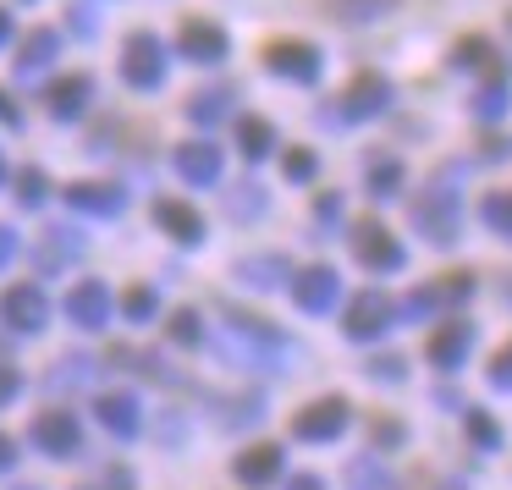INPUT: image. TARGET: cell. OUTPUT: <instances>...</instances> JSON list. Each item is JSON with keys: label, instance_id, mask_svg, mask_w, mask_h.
Instances as JSON below:
<instances>
[{"label": "cell", "instance_id": "cell-1", "mask_svg": "<svg viewBox=\"0 0 512 490\" xmlns=\"http://www.w3.org/2000/svg\"><path fill=\"white\" fill-rule=\"evenodd\" d=\"M391 111V83L380 72H358L336 100H325L320 122L325 127H358V122H375V116Z\"/></svg>", "mask_w": 512, "mask_h": 490}, {"label": "cell", "instance_id": "cell-2", "mask_svg": "<svg viewBox=\"0 0 512 490\" xmlns=\"http://www.w3.org/2000/svg\"><path fill=\"white\" fill-rule=\"evenodd\" d=\"M353 259L364 270H375V276H397V270L408 265V248H402L375 215H364V221H353Z\"/></svg>", "mask_w": 512, "mask_h": 490}, {"label": "cell", "instance_id": "cell-3", "mask_svg": "<svg viewBox=\"0 0 512 490\" xmlns=\"http://www.w3.org/2000/svg\"><path fill=\"white\" fill-rule=\"evenodd\" d=\"M413 226L435 248H452L457 232H463V199L452 188H430V199H413Z\"/></svg>", "mask_w": 512, "mask_h": 490}, {"label": "cell", "instance_id": "cell-4", "mask_svg": "<svg viewBox=\"0 0 512 490\" xmlns=\"http://www.w3.org/2000/svg\"><path fill=\"white\" fill-rule=\"evenodd\" d=\"M265 67L276 72V78H287V83L314 89L320 72H325V56H320V45H309V39H270V45H265Z\"/></svg>", "mask_w": 512, "mask_h": 490}, {"label": "cell", "instance_id": "cell-5", "mask_svg": "<svg viewBox=\"0 0 512 490\" xmlns=\"http://www.w3.org/2000/svg\"><path fill=\"white\" fill-rule=\"evenodd\" d=\"M122 83L127 89H160L166 83V45L155 34H133L122 45Z\"/></svg>", "mask_w": 512, "mask_h": 490}, {"label": "cell", "instance_id": "cell-6", "mask_svg": "<svg viewBox=\"0 0 512 490\" xmlns=\"http://www.w3.org/2000/svg\"><path fill=\"white\" fill-rule=\"evenodd\" d=\"M391 320H397V303L386 298V292H358L353 303H347V314H342V331L353 336V342H375V336H386L391 331Z\"/></svg>", "mask_w": 512, "mask_h": 490}, {"label": "cell", "instance_id": "cell-7", "mask_svg": "<svg viewBox=\"0 0 512 490\" xmlns=\"http://www.w3.org/2000/svg\"><path fill=\"white\" fill-rule=\"evenodd\" d=\"M347 424H353V402L347 397H320L303 413H292V435H298V441H336Z\"/></svg>", "mask_w": 512, "mask_h": 490}, {"label": "cell", "instance_id": "cell-8", "mask_svg": "<svg viewBox=\"0 0 512 490\" xmlns=\"http://www.w3.org/2000/svg\"><path fill=\"white\" fill-rule=\"evenodd\" d=\"M336 298H342V276H336L331 265H309L292 276V303H298L303 314H325L336 309Z\"/></svg>", "mask_w": 512, "mask_h": 490}, {"label": "cell", "instance_id": "cell-9", "mask_svg": "<svg viewBox=\"0 0 512 490\" xmlns=\"http://www.w3.org/2000/svg\"><path fill=\"white\" fill-rule=\"evenodd\" d=\"M0 320L12 325V331L34 336V331H45V320H50V298L34 287V281H23V287H12L6 298H0Z\"/></svg>", "mask_w": 512, "mask_h": 490}, {"label": "cell", "instance_id": "cell-10", "mask_svg": "<svg viewBox=\"0 0 512 490\" xmlns=\"http://www.w3.org/2000/svg\"><path fill=\"white\" fill-rule=\"evenodd\" d=\"M177 50L188 61H199V67H215V61H226V50H232V39H226V28H215L210 17H188L177 34Z\"/></svg>", "mask_w": 512, "mask_h": 490}, {"label": "cell", "instance_id": "cell-11", "mask_svg": "<svg viewBox=\"0 0 512 490\" xmlns=\"http://www.w3.org/2000/svg\"><path fill=\"white\" fill-rule=\"evenodd\" d=\"M468 353H474V325H468V320L435 325L430 342H424V358H430V369H463Z\"/></svg>", "mask_w": 512, "mask_h": 490}, {"label": "cell", "instance_id": "cell-12", "mask_svg": "<svg viewBox=\"0 0 512 490\" xmlns=\"http://www.w3.org/2000/svg\"><path fill=\"white\" fill-rule=\"evenodd\" d=\"M67 320L78 325V331L111 325V287H105V281H78V287L67 292Z\"/></svg>", "mask_w": 512, "mask_h": 490}, {"label": "cell", "instance_id": "cell-13", "mask_svg": "<svg viewBox=\"0 0 512 490\" xmlns=\"http://www.w3.org/2000/svg\"><path fill=\"white\" fill-rule=\"evenodd\" d=\"M28 435H34V446H39V452H50V457H72V452H78V441H83L78 413H61V408L39 413Z\"/></svg>", "mask_w": 512, "mask_h": 490}, {"label": "cell", "instance_id": "cell-14", "mask_svg": "<svg viewBox=\"0 0 512 490\" xmlns=\"http://www.w3.org/2000/svg\"><path fill=\"white\" fill-rule=\"evenodd\" d=\"M177 177L193 182V188H210V182H221V149L215 144H177Z\"/></svg>", "mask_w": 512, "mask_h": 490}, {"label": "cell", "instance_id": "cell-15", "mask_svg": "<svg viewBox=\"0 0 512 490\" xmlns=\"http://www.w3.org/2000/svg\"><path fill=\"white\" fill-rule=\"evenodd\" d=\"M67 204H72V210H83V215H122L127 210V193L111 188V182H72Z\"/></svg>", "mask_w": 512, "mask_h": 490}, {"label": "cell", "instance_id": "cell-16", "mask_svg": "<svg viewBox=\"0 0 512 490\" xmlns=\"http://www.w3.org/2000/svg\"><path fill=\"white\" fill-rule=\"evenodd\" d=\"M155 226L166 237H177V243H199L204 237V215L193 210V204H182V199H160L155 204Z\"/></svg>", "mask_w": 512, "mask_h": 490}, {"label": "cell", "instance_id": "cell-17", "mask_svg": "<svg viewBox=\"0 0 512 490\" xmlns=\"http://www.w3.org/2000/svg\"><path fill=\"white\" fill-rule=\"evenodd\" d=\"M237 281L254 292H270L281 281H292V265H287V254H254V259H237Z\"/></svg>", "mask_w": 512, "mask_h": 490}, {"label": "cell", "instance_id": "cell-18", "mask_svg": "<svg viewBox=\"0 0 512 490\" xmlns=\"http://www.w3.org/2000/svg\"><path fill=\"white\" fill-rule=\"evenodd\" d=\"M89 94H94V78H89V72H72V78H61L56 89H50V116H56V122H78L83 105H89Z\"/></svg>", "mask_w": 512, "mask_h": 490}, {"label": "cell", "instance_id": "cell-19", "mask_svg": "<svg viewBox=\"0 0 512 490\" xmlns=\"http://www.w3.org/2000/svg\"><path fill=\"white\" fill-rule=\"evenodd\" d=\"M94 413H100V424L111 435H122V441H127V435H138V397H133V391H105V397L94 402Z\"/></svg>", "mask_w": 512, "mask_h": 490}, {"label": "cell", "instance_id": "cell-20", "mask_svg": "<svg viewBox=\"0 0 512 490\" xmlns=\"http://www.w3.org/2000/svg\"><path fill=\"white\" fill-rule=\"evenodd\" d=\"M512 105V67H496L485 78V89L474 94V122H501Z\"/></svg>", "mask_w": 512, "mask_h": 490}, {"label": "cell", "instance_id": "cell-21", "mask_svg": "<svg viewBox=\"0 0 512 490\" xmlns=\"http://www.w3.org/2000/svg\"><path fill=\"white\" fill-rule=\"evenodd\" d=\"M56 50H61L56 28H34V34L23 39V50H17V78H39V72L56 61Z\"/></svg>", "mask_w": 512, "mask_h": 490}, {"label": "cell", "instance_id": "cell-22", "mask_svg": "<svg viewBox=\"0 0 512 490\" xmlns=\"http://www.w3.org/2000/svg\"><path fill=\"white\" fill-rule=\"evenodd\" d=\"M452 67H463V72H496V67H507V56H501L490 39H479V34H468V39H457V50H452Z\"/></svg>", "mask_w": 512, "mask_h": 490}, {"label": "cell", "instance_id": "cell-23", "mask_svg": "<svg viewBox=\"0 0 512 490\" xmlns=\"http://www.w3.org/2000/svg\"><path fill=\"white\" fill-rule=\"evenodd\" d=\"M281 474V446H248L243 457H237V479L243 485H270V479Z\"/></svg>", "mask_w": 512, "mask_h": 490}, {"label": "cell", "instance_id": "cell-24", "mask_svg": "<svg viewBox=\"0 0 512 490\" xmlns=\"http://www.w3.org/2000/svg\"><path fill=\"white\" fill-rule=\"evenodd\" d=\"M237 149H243V160L276 155V127L265 116H237Z\"/></svg>", "mask_w": 512, "mask_h": 490}, {"label": "cell", "instance_id": "cell-25", "mask_svg": "<svg viewBox=\"0 0 512 490\" xmlns=\"http://www.w3.org/2000/svg\"><path fill=\"white\" fill-rule=\"evenodd\" d=\"M402 177H408V171H402V160L397 155H369V166H364V182H369V199H391V193L402 188Z\"/></svg>", "mask_w": 512, "mask_h": 490}, {"label": "cell", "instance_id": "cell-26", "mask_svg": "<svg viewBox=\"0 0 512 490\" xmlns=\"http://www.w3.org/2000/svg\"><path fill=\"white\" fill-rule=\"evenodd\" d=\"M78 232H67V226H50L45 237H39V270H61L72 254H78Z\"/></svg>", "mask_w": 512, "mask_h": 490}, {"label": "cell", "instance_id": "cell-27", "mask_svg": "<svg viewBox=\"0 0 512 490\" xmlns=\"http://www.w3.org/2000/svg\"><path fill=\"white\" fill-rule=\"evenodd\" d=\"M232 100H237L232 89H204V94H193V100H188V116L199 127H215V122H226V116H232Z\"/></svg>", "mask_w": 512, "mask_h": 490}, {"label": "cell", "instance_id": "cell-28", "mask_svg": "<svg viewBox=\"0 0 512 490\" xmlns=\"http://www.w3.org/2000/svg\"><path fill=\"white\" fill-rule=\"evenodd\" d=\"M347 490H391V474L380 457H358L353 468H347Z\"/></svg>", "mask_w": 512, "mask_h": 490}, {"label": "cell", "instance_id": "cell-29", "mask_svg": "<svg viewBox=\"0 0 512 490\" xmlns=\"http://www.w3.org/2000/svg\"><path fill=\"white\" fill-rule=\"evenodd\" d=\"M479 221L496 237H512V193H485V199H479Z\"/></svg>", "mask_w": 512, "mask_h": 490}, {"label": "cell", "instance_id": "cell-30", "mask_svg": "<svg viewBox=\"0 0 512 490\" xmlns=\"http://www.w3.org/2000/svg\"><path fill=\"white\" fill-rule=\"evenodd\" d=\"M265 188L259 182H243V188H232V199H226V210H232V221H254V215H265Z\"/></svg>", "mask_w": 512, "mask_h": 490}, {"label": "cell", "instance_id": "cell-31", "mask_svg": "<svg viewBox=\"0 0 512 490\" xmlns=\"http://www.w3.org/2000/svg\"><path fill=\"white\" fill-rule=\"evenodd\" d=\"M391 6H397V0H331V12L342 17V23H375Z\"/></svg>", "mask_w": 512, "mask_h": 490}, {"label": "cell", "instance_id": "cell-32", "mask_svg": "<svg viewBox=\"0 0 512 490\" xmlns=\"http://www.w3.org/2000/svg\"><path fill=\"white\" fill-rule=\"evenodd\" d=\"M50 199V177L39 166H28V171H17V204L23 210H39V204Z\"/></svg>", "mask_w": 512, "mask_h": 490}, {"label": "cell", "instance_id": "cell-33", "mask_svg": "<svg viewBox=\"0 0 512 490\" xmlns=\"http://www.w3.org/2000/svg\"><path fill=\"white\" fill-rule=\"evenodd\" d=\"M435 292H441V309H457V303L474 298V270H452V276L435 281Z\"/></svg>", "mask_w": 512, "mask_h": 490}, {"label": "cell", "instance_id": "cell-34", "mask_svg": "<svg viewBox=\"0 0 512 490\" xmlns=\"http://www.w3.org/2000/svg\"><path fill=\"white\" fill-rule=\"evenodd\" d=\"M166 331H171V342H177V347H199V342H204V320H199V309H177Z\"/></svg>", "mask_w": 512, "mask_h": 490}, {"label": "cell", "instance_id": "cell-35", "mask_svg": "<svg viewBox=\"0 0 512 490\" xmlns=\"http://www.w3.org/2000/svg\"><path fill=\"white\" fill-rule=\"evenodd\" d=\"M468 441H474L479 452H496V446H501V424L490 419L485 408H474V413H468Z\"/></svg>", "mask_w": 512, "mask_h": 490}, {"label": "cell", "instance_id": "cell-36", "mask_svg": "<svg viewBox=\"0 0 512 490\" xmlns=\"http://www.w3.org/2000/svg\"><path fill=\"white\" fill-rule=\"evenodd\" d=\"M435 309H441V292H435V287H413L408 292V298H402V320H424V314H435Z\"/></svg>", "mask_w": 512, "mask_h": 490}, {"label": "cell", "instance_id": "cell-37", "mask_svg": "<svg viewBox=\"0 0 512 490\" xmlns=\"http://www.w3.org/2000/svg\"><path fill=\"white\" fill-rule=\"evenodd\" d=\"M122 314L144 325L149 314H155V292H149V287H127V292H122Z\"/></svg>", "mask_w": 512, "mask_h": 490}, {"label": "cell", "instance_id": "cell-38", "mask_svg": "<svg viewBox=\"0 0 512 490\" xmlns=\"http://www.w3.org/2000/svg\"><path fill=\"white\" fill-rule=\"evenodd\" d=\"M281 171H287V182H314L320 160H314V149H292V155L281 160Z\"/></svg>", "mask_w": 512, "mask_h": 490}, {"label": "cell", "instance_id": "cell-39", "mask_svg": "<svg viewBox=\"0 0 512 490\" xmlns=\"http://www.w3.org/2000/svg\"><path fill=\"white\" fill-rule=\"evenodd\" d=\"M364 375H369V380H391V386H397V380H402V358H397V353L369 358V364H364Z\"/></svg>", "mask_w": 512, "mask_h": 490}, {"label": "cell", "instance_id": "cell-40", "mask_svg": "<svg viewBox=\"0 0 512 490\" xmlns=\"http://www.w3.org/2000/svg\"><path fill=\"white\" fill-rule=\"evenodd\" d=\"M490 386H496V391H512V342L501 347L496 358H490Z\"/></svg>", "mask_w": 512, "mask_h": 490}, {"label": "cell", "instance_id": "cell-41", "mask_svg": "<svg viewBox=\"0 0 512 490\" xmlns=\"http://www.w3.org/2000/svg\"><path fill=\"white\" fill-rule=\"evenodd\" d=\"M369 435H375V446H402V435H408V430H402L397 419H375V430H369Z\"/></svg>", "mask_w": 512, "mask_h": 490}, {"label": "cell", "instance_id": "cell-42", "mask_svg": "<svg viewBox=\"0 0 512 490\" xmlns=\"http://www.w3.org/2000/svg\"><path fill=\"white\" fill-rule=\"evenodd\" d=\"M314 215H320V226H336V221H342V193H320Z\"/></svg>", "mask_w": 512, "mask_h": 490}, {"label": "cell", "instance_id": "cell-43", "mask_svg": "<svg viewBox=\"0 0 512 490\" xmlns=\"http://www.w3.org/2000/svg\"><path fill=\"white\" fill-rule=\"evenodd\" d=\"M17 391H23V375H17V369H6V364H0V408H6V402H12Z\"/></svg>", "mask_w": 512, "mask_h": 490}, {"label": "cell", "instance_id": "cell-44", "mask_svg": "<svg viewBox=\"0 0 512 490\" xmlns=\"http://www.w3.org/2000/svg\"><path fill=\"white\" fill-rule=\"evenodd\" d=\"M0 122H6V127H23V111L12 105V94H6V89H0Z\"/></svg>", "mask_w": 512, "mask_h": 490}, {"label": "cell", "instance_id": "cell-45", "mask_svg": "<svg viewBox=\"0 0 512 490\" xmlns=\"http://www.w3.org/2000/svg\"><path fill=\"white\" fill-rule=\"evenodd\" d=\"M72 28H78V34H94V6H72Z\"/></svg>", "mask_w": 512, "mask_h": 490}, {"label": "cell", "instance_id": "cell-46", "mask_svg": "<svg viewBox=\"0 0 512 490\" xmlns=\"http://www.w3.org/2000/svg\"><path fill=\"white\" fill-rule=\"evenodd\" d=\"M12 254H17V232L12 226H0V265H12Z\"/></svg>", "mask_w": 512, "mask_h": 490}, {"label": "cell", "instance_id": "cell-47", "mask_svg": "<svg viewBox=\"0 0 512 490\" xmlns=\"http://www.w3.org/2000/svg\"><path fill=\"white\" fill-rule=\"evenodd\" d=\"M287 490H325V479H314V474H298Z\"/></svg>", "mask_w": 512, "mask_h": 490}, {"label": "cell", "instance_id": "cell-48", "mask_svg": "<svg viewBox=\"0 0 512 490\" xmlns=\"http://www.w3.org/2000/svg\"><path fill=\"white\" fill-rule=\"evenodd\" d=\"M12 463H17V446L6 441V435H0V468H12Z\"/></svg>", "mask_w": 512, "mask_h": 490}, {"label": "cell", "instance_id": "cell-49", "mask_svg": "<svg viewBox=\"0 0 512 490\" xmlns=\"http://www.w3.org/2000/svg\"><path fill=\"white\" fill-rule=\"evenodd\" d=\"M6 39H12V17L0 12V45H6Z\"/></svg>", "mask_w": 512, "mask_h": 490}, {"label": "cell", "instance_id": "cell-50", "mask_svg": "<svg viewBox=\"0 0 512 490\" xmlns=\"http://www.w3.org/2000/svg\"><path fill=\"white\" fill-rule=\"evenodd\" d=\"M0 182H6V155H0Z\"/></svg>", "mask_w": 512, "mask_h": 490}, {"label": "cell", "instance_id": "cell-51", "mask_svg": "<svg viewBox=\"0 0 512 490\" xmlns=\"http://www.w3.org/2000/svg\"><path fill=\"white\" fill-rule=\"evenodd\" d=\"M446 490H463V485H446Z\"/></svg>", "mask_w": 512, "mask_h": 490}, {"label": "cell", "instance_id": "cell-52", "mask_svg": "<svg viewBox=\"0 0 512 490\" xmlns=\"http://www.w3.org/2000/svg\"><path fill=\"white\" fill-rule=\"evenodd\" d=\"M507 28H512V17H507Z\"/></svg>", "mask_w": 512, "mask_h": 490}]
</instances>
